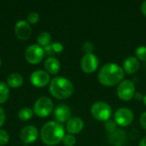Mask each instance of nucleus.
Wrapping results in <instances>:
<instances>
[{"label":"nucleus","instance_id":"3","mask_svg":"<svg viewBox=\"0 0 146 146\" xmlns=\"http://www.w3.org/2000/svg\"><path fill=\"white\" fill-rule=\"evenodd\" d=\"M50 93L57 99H67L70 98L74 91L73 83L63 77H55L50 82Z\"/></svg>","mask_w":146,"mask_h":146},{"label":"nucleus","instance_id":"28","mask_svg":"<svg viewBox=\"0 0 146 146\" xmlns=\"http://www.w3.org/2000/svg\"><path fill=\"white\" fill-rule=\"evenodd\" d=\"M51 45H52V48H53V50L55 53H60L64 49L62 44H61L59 42H54L53 44H51Z\"/></svg>","mask_w":146,"mask_h":146},{"label":"nucleus","instance_id":"4","mask_svg":"<svg viewBox=\"0 0 146 146\" xmlns=\"http://www.w3.org/2000/svg\"><path fill=\"white\" fill-rule=\"evenodd\" d=\"M91 114L94 119L100 121H107L112 115V109L110 104L104 101L95 102L91 107Z\"/></svg>","mask_w":146,"mask_h":146},{"label":"nucleus","instance_id":"15","mask_svg":"<svg viewBox=\"0 0 146 146\" xmlns=\"http://www.w3.org/2000/svg\"><path fill=\"white\" fill-rule=\"evenodd\" d=\"M139 61L136 58V56H128L124 60L122 68L127 74H133L139 71Z\"/></svg>","mask_w":146,"mask_h":146},{"label":"nucleus","instance_id":"18","mask_svg":"<svg viewBox=\"0 0 146 146\" xmlns=\"http://www.w3.org/2000/svg\"><path fill=\"white\" fill-rule=\"evenodd\" d=\"M23 83V77L18 73H13L7 78V85L12 88H18Z\"/></svg>","mask_w":146,"mask_h":146},{"label":"nucleus","instance_id":"29","mask_svg":"<svg viewBox=\"0 0 146 146\" xmlns=\"http://www.w3.org/2000/svg\"><path fill=\"white\" fill-rule=\"evenodd\" d=\"M43 49H44V54H47V55H49V56H50L55 53V52H54V50H53V48H52L51 44H50L49 45H47V46L44 47Z\"/></svg>","mask_w":146,"mask_h":146},{"label":"nucleus","instance_id":"12","mask_svg":"<svg viewBox=\"0 0 146 146\" xmlns=\"http://www.w3.org/2000/svg\"><path fill=\"white\" fill-rule=\"evenodd\" d=\"M21 139L25 144H31L34 142L38 137V129L32 125L26 126L22 128L20 133Z\"/></svg>","mask_w":146,"mask_h":146},{"label":"nucleus","instance_id":"6","mask_svg":"<svg viewBox=\"0 0 146 146\" xmlns=\"http://www.w3.org/2000/svg\"><path fill=\"white\" fill-rule=\"evenodd\" d=\"M118 98L123 101L131 100L135 94V85L130 80H123L116 88Z\"/></svg>","mask_w":146,"mask_h":146},{"label":"nucleus","instance_id":"17","mask_svg":"<svg viewBox=\"0 0 146 146\" xmlns=\"http://www.w3.org/2000/svg\"><path fill=\"white\" fill-rule=\"evenodd\" d=\"M109 140L114 145H122L126 140V133L122 130H117L113 133H110L109 136Z\"/></svg>","mask_w":146,"mask_h":146},{"label":"nucleus","instance_id":"5","mask_svg":"<svg viewBox=\"0 0 146 146\" xmlns=\"http://www.w3.org/2000/svg\"><path fill=\"white\" fill-rule=\"evenodd\" d=\"M52 110H53V102L48 97L39 98L35 102L33 106L34 114L41 118H44L50 115Z\"/></svg>","mask_w":146,"mask_h":146},{"label":"nucleus","instance_id":"35","mask_svg":"<svg viewBox=\"0 0 146 146\" xmlns=\"http://www.w3.org/2000/svg\"><path fill=\"white\" fill-rule=\"evenodd\" d=\"M114 146H122V145H114Z\"/></svg>","mask_w":146,"mask_h":146},{"label":"nucleus","instance_id":"32","mask_svg":"<svg viewBox=\"0 0 146 146\" xmlns=\"http://www.w3.org/2000/svg\"><path fill=\"white\" fill-rule=\"evenodd\" d=\"M140 9H141V12L142 14L146 17V1H144L141 4V7H140Z\"/></svg>","mask_w":146,"mask_h":146},{"label":"nucleus","instance_id":"36","mask_svg":"<svg viewBox=\"0 0 146 146\" xmlns=\"http://www.w3.org/2000/svg\"><path fill=\"white\" fill-rule=\"evenodd\" d=\"M0 66H1V59H0Z\"/></svg>","mask_w":146,"mask_h":146},{"label":"nucleus","instance_id":"30","mask_svg":"<svg viewBox=\"0 0 146 146\" xmlns=\"http://www.w3.org/2000/svg\"><path fill=\"white\" fill-rule=\"evenodd\" d=\"M139 123L141 125V127L146 130V112H144L139 118Z\"/></svg>","mask_w":146,"mask_h":146},{"label":"nucleus","instance_id":"27","mask_svg":"<svg viewBox=\"0 0 146 146\" xmlns=\"http://www.w3.org/2000/svg\"><path fill=\"white\" fill-rule=\"evenodd\" d=\"M82 49H83V51L86 54H91V53H93L94 46L91 42H86V43L83 44Z\"/></svg>","mask_w":146,"mask_h":146},{"label":"nucleus","instance_id":"26","mask_svg":"<svg viewBox=\"0 0 146 146\" xmlns=\"http://www.w3.org/2000/svg\"><path fill=\"white\" fill-rule=\"evenodd\" d=\"M9 139V136L8 134V133L3 130V129H0V145H5Z\"/></svg>","mask_w":146,"mask_h":146},{"label":"nucleus","instance_id":"13","mask_svg":"<svg viewBox=\"0 0 146 146\" xmlns=\"http://www.w3.org/2000/svg\"><path fill=\"white\" fill-rule=\"evenodd\" d=\"M54 116L58 123L68 122L71 118V110L66 104H61L57 106L54 110Z\"/></svg>","mask_w":146,"mask_h":146},{"label":"nucleus","instance_id":"14","mask_svg":"<svg viewBox=\"0 0 146 146\" xmlns=\"http://www.w3.org/2000/svg\"><path fill=\"white\" fill-rule=\"evenodd\" d=\"M84 128V122L79 117H71L66 124V130L68 134H78Z\"/></svg>","mask_w":146,"mask_h":146},{"label":"nucleus","instance_id":"21","mask_svg":"<svg viewBox=\"0 0 146 146\" xmlns=\"http://www.w3.org/2000/svg\"><path fill=\"white\" fill-rule=\"evenodd\" d=\"M9 96V89L8 86L4 83L0 81V104H4Z\"/></svg>","mask_w":146,"mask_h":146},{"label":"nucleus","instance_id":"2","mask_svg":"<svg viewBox=\"0 0 146 146\" xmlns=\"http://www.w3.org/2000/svg\"><path fill=\"white\" fill-rule=\"evenodd\" d=\"M65 136L64 127L56 121H49L45 123L40 132V137L43 143L46 145L54 146L62 141Z\"/></svg>","mask_w":146,"mask_h":146},{"label":"nucleus","instance_id":"25","mask_svg":"<svg viewBox=\"0 0 146 146\" xmlns=\"http://www.w3.org/2000/svg\"><path fill=\"white\" fill-rule=\"evenodd\" d=\"M39 21V15L37 12H30L27 15V22L31 24H36Z\"/></svg>","mask_w":146,"mask_h":146},{"label":"nucleus","instance_id":"10","mask_svg":"<svg viewBox=\"0 0 146 146\" xmlns=\"http://www.w3.org/2000/svg\"><path fill=\"white\" fill-rule=\"evenodd\" d=\"M50 74L44 70H36L30 76L31 84L36 87H44L50 83Z\"/></svg>","mask_w":146,"mask_h":146},{"label":"nucleus","instance_id":"22","mask_svg":"<svg viewBox=\"0 0 146 146\" xmlns=\"http://www.w3.org/2000/svg\"><path fill=\"white\" fill-rule=\"evenodd\" d=\"M135 55H136V58L139 61L140 60L143 62H146V46L145 45L139 46L135 50Z\"/></svg>","mask_w":146,"mask_h":146},{"label":"nucleus","instance_id":"8","mask_svg":"<svg viewBox=\"0 0 146 146\" xmlns=\"http://www.w3.org/2000/svg\"><path fill=\"white\" fill-rule=\"evenodd\" d=\"M44 56V49L38 44H31L25 50V59L31 64L39 63Z\"/></svg>","mask_w":146,"mask_h":146},{"label":"nucleus","instance_id":"33","mask_svg":"<svg viewBox=\"0 0 146 146\" xmlns=\"http://www.w3.org/2000/svg\"><path fill=\"white\" fill-rule=\"evenodd\" d=\"M139 146H146V136L145 137H144V138L140 140V142H139Z\"/></svg>","mask_w":146,"mask_h":146},{"label":"nucleus","instance_id":"1","mask_svg":"<svg viewBox=\"0 0 146 146\" xmlns=\"http://www.w3.org/2000/svg\"><path fill=\"white\" fill-rule=\"evenodd\" d=\"M125 72L116 63L109 62L104 64L98 71V80L104 86L119 85L124 79Z\"/></svg>","mask_w":146,"mask_h":146},{"label":"nucleus","instance_id":"19","mask_svg":"<svg viewBox=\"0 0 146 146\" xmlns=\"http://www.w3.org/2000/svg\"><path fill=\"white\" fill-rule=\"evenodd\" d=\"M50 40H51V36L47 32H43V33H39L37 38V42H38V45L43 48L49 45L50 44Z\"/></svg>","mask_w":146,"mask_h":146},{"label":"nucleus","instance_id":"11","mask_svg":"<svg viewBox=\"0 0 146 146\" xmlns=\"http://www.w3.org/2000/svg\"><path fill=\"white\" fill-rule=\"evenodd\" d=\"M15 33L20 40H27L30 38L32 33V28L29 23L24 20L17 21L15 26Z\"/></svg>","mask_w":146,"mask_h":146},{"label":"nucleus","instance_id":"9","mask_svg":"<svg viewBox=\"0 0 146 146\" xmlns=\"http://www.w3.org/2000/svg\"><path fill=\"white\" fill-rule=\"evenodd\" d=\"M99 65V60L96 55L93 53L85 54L80 62V67L83 72L86 74L94 73Z\"/></svg>","mask_w":146,"mask_h":146},{"label":"nucleus","instance_id":"20","mask_svg":"<svg viewBox=\"0 0 146 146\" xmlns=\"http://www.w3.org/2000/svg\"><path fill=\"white\" fill-rule=\"evenodd\" d=\"M33 111L32 109L28 108V107H24V108H21L19 112H18V117L20 120L23 121H28L30 120L32 117H33Z\"/></svg>","mask_w":146,"mask_h":146},{"label":"nucleus","instance_id":"34","mask_svg":"<svg viewBox=\"0 0 146 146\" xmlns=\"http://www.w3.org/2000/svg\"><path fill=\"white\" fill-rule=\"evenodd\" d=\"M143 101H144V104H145V105L146 106V94L144 96V98H143Z\"/></svg>","mask_w":146,"mask_h":146},{"label":"nucleus","instance_id":"16","mask_svg":"<svg viewBox=\"0 0 146 146\" xmlns=\"http://www.w3.org/2000/svg\"><path fill=\"white\" fill-rule=\"evenodd\" d=\"M44 68L49 74H57L61 68L60 62L56 57L50 56L44 62Z\"/></svg>","mask_w":146,"mask_h":146},{"label":"nucleus","instance_id":"24","mask_svg":"<svg viewBox=\"0 0 146 146\" xmlns=\"http://www.w3.org/2000/svg\"><path fill=\"white\" fill-rule=\"evenodd\" d=\"M62 143L65 146H74L76 144V139L72 134H67L63 137Z\"/></svg>","mask_w":146,"mask_h":146},{"label":"nucleus","instance_id":"31","mask_svg":"<svg viewBox=\"0 0 146 146\" xmlns=\"http://www.w3.org/2000/svg\"><path fill=\"white\" fill-rule=\"evenodd\" d=\"M5 119H6V115L5 112L3 110V109L2 107H0V127L3 125V123L5 122Z\"/></svg>","mask_w":146,"mask_h":146},{"label":"nucleus","instance_id":"7","mask_svg":"<svg viewBox=\"0 0 146 146\" xmlns=\"http://www.w3.org/2000/svg\"><path fill=\"white\" fill-rule=\"evenodd\" d=\"M114 118L117 126L125 127L131 125V123L133 121L134 115L129 108L121 107L115 111Z\"/></svg>","mask_w":146,"mask_h":146},{"label":"nucleus","instance_id":"23","mask_svg":"<svg viewBox=\"0 0 146 146\" xmlns=\"http://www.w3.org/2000/svg\"><path fill=\"white\" fill-rule=\"evenodd\" d=\"M104 128L110 134V133H113L115 131H117V124L115 122V121L109 120V121H105V123H104Z\"/></svg>","mask_w":146,"mask_h":146}]
</instances>
